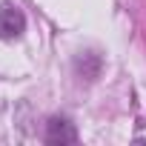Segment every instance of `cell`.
<instances>
[{"instance_id":"obj_1","label":"cell","mask_w":146,"mask_h":146,"mask_svg":"<svg viewBox=\"0 0 146 146\" xmlns=\"http://www.w3.org/2000/svg\"><path fill=\"white\" fill-rule=\"evenodd\" d=\"M23 29H26L23 12L17 6H12V3H3V6H0V37H6V40L20 37Z\"/></svg>"},{"instance_id":"obj_2","label":"cell","mask_w":146,"mask_h":146,"mask_svg":"<svg viewBox=\"0 0 146 146\" xmlns=\"http://www.w3.org/2000/svg\"><path fill=\"white\" fill-rule=\"evenodd\" d=\"M46 140H49V143H54V140H66V143H72V140H75V129H72L66 120H52V123H49V135H46Z\"/></svg>"}]
</instances>
